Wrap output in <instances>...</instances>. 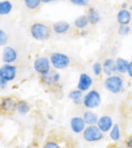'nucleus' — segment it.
<instances>
[{"instance_id": "obj_1", "label": "nucleus", "mask_w": 132, "mask_h": 148, "mask_svg": "<svg viewBox=\"0 0 132 148\" xmlns=\"http://www.w3.org/2000/svg\"><path fill=\"white\" fill-rule=\"evenodd\" d=\"M29 33L33 39H35L36 41L43 42L50 38L52 30L49 24L42 22H35L30 25Z\"/></svg>"}, {"instance_id": "obj_2", "label": "nucleus", "mask_w": 132, "mask_h": 148, "mask_svg": "<svg viewBox=\"0 0 132 148\" xmlns=\"http://www.w3.org/2000/svg\"><path fill=\"white\" fill-rule=\"evenodd\" d=\"M104 88L108 92L114 95L120 94L125 90V80L122 75L114 74L106 77L103 82Z\"/></svg>"}, {"instance_id": "obj_3", "label": "nucleus", "mask_w": 132, "mask_h": 148, "mask_svg": "<svg viewBox=\"0 0 132 148\" xmlns=\"http://www.w3.org/2000/svg\"><path fill=\"white\" fill-rule=\"evenodd\" d=\"M49 58L51 67L57 71L64 70L68 68L71 64V58L69 57V55L63 52H60V51L51 52Z\"/></svg>"}, {"instance_id": "obj_4", "label": "nucleus", "mask_w": 132, "mask_h": 148, "mask_svg": "<svg viewBox=\"0 0 132 148\" xmlns=\"http://www.w3.org/2000/svg\"><path fill=\"white\" fill-rule=\"evenodd\" d=\"M101 104V95L100 91L95 88H91L88 91L85 92L83 97L82 105L89 110H94L98 107H100Z\"/></svg>"}, {"instance_id": "obj_5", "label": "nucleus", "mask_w": 132, "mask_h": 148, "mask_svg": "<svg viewBox=\"0 0 132 148\" xmlns=\"http://www.w3.org/2000/svg\"><path fill=\"white\" fill-rule=\"evenodd\" d=\"M82 137L87 143H98L104 139V133L98 128L97 125H89L85 128Z\"/></svg>"}, {"instance_id": "obj_6", "label": "nucleus", "mask_w": 132, "mask_h": 148, "mask_svg": "<svg viewBox=\"0 0 132 148\" xmlns=\"http://www.w3.org/2000/svg\"><path fill=\"white\" fill-rule=\"evenodd\" d=\"M39 80L45 87H59L61 84V74L59 73V71L52 69L49 73L39 75Z\"/></svg>"}, {"instance_id": "obj_7", "label": "nucleus", "mask_w": 132, "mask_h": 148, "mask_svg": "<svg viewBox=\"0 0 132 148\" xmlns=\"http://www.w3.org/2000/svg\"><path fill=\"white\" fill-rule=\"evenodd\" d=\"M51 64H50V61L49 57L46 56H40L37 57L33 62V69L37 75H45L49 73L52 69Z\"/></svg>"}, {"instance_id": "obj_8", "label": "nucleus", "mask_w": 132, "mask_h": 148, "mask_svg": "<svg viewBox=\"0 0 132 148\" xmlns=\"http://www.w3.org/2000/svg\"><path fill=\"white\" fill-rule=\"evenodd\" d=\"M17 74H18V68L12 63H4L0 67V75L8 83L13 81L17 77Z\"/></svg>"}, {"instance_id": "obj_9", "label": "nucleus", "mask_w": 132, "mask_h": 148, "mask_svg": "<svg viewBox=\"0 0 132 148\" xmlns=\"http://www.w3.org/2000/svg\"><path fill=\"white\" fill-rule=\"evenodd\" d=\"M17 101L11 96H6L0 100V112L3 114H12L16 111Z\"/></svg>"}, {"instance_id": "obj_10", "label": "nucleus", "mask_w": 132, "mask_h": 148, "mask_svg": "<svg viewBox=\"0 0 132 148\" xmlns=\"http://www.w3.org/2000/svg\"><path fill=\"white\" fill-rule=\"evenodd\" d=\"M19 58V54L17 49L12 46H5L2 51V62L4 63H14L17 62Z\"/></svg>"}, {"instance_id": "obj_11", "label": "nucleus", "mask_w": 132, "mask_h": 148, "mask_svg": "<svg viewBox=\"0 0 132 148\" xmlns=\"http://www.w3.org/2000/svg\"><path fill=\"white\" fill-rule=\"evenodd\" d=\"M92 86H93V78L91 77V75H88V73H81L77 80L76 88H78V90H80L85 93V92L91 90Z\"/></svg>"}, {"instance_id": "obj_12", "label": "nucleus", "mask_w": 132, "mask_h": 148, "mask_svg": "<svg viewBox=\"0 0 132 148\" xmlns=\"http://www.w3.org/2000/svg\"><path fill=\"white\" fill-rule=\"evenodd\" d=\"M87 127L82 116H75L70 119V129L75 134H82L85 128Z\"/></svg>"}, {"instance_id": "obj_13", "label": "nucleus", "mask_w": 132, "mask_h": 148, "mask_svg": "<svg viewBox=\"0 0 132 148\" xmlns=\"http://www.w3.org/2000/svg\"><path fill=\"white\" fill-rule=\"evenodd\" d=\"M114 124V123L112 116H108V115H103V116H99V119H98V122L96 125L98 126V128L105 134V133L109 132V130L112 129Z\"/></svg>"}, {"instance_id": "obj_14", "label": "nucleus", "mask_w": 132, "mask_h": 148, "mask_svg": "<svg viewBox=\"0 0 132 148\" xmlns=\"http://www.w3.org/2000/svg\"><path fill=\"white\" fill-rule=\"evenodd\" d=\"M51 30L52 33L58 36L66 35L67 33H69L71 30V24L66 22V21H58L55 22L51 25Z\"/></svg>"}, {"instance_id": "obj_15", "label": "nucleus", "mask_w": 132, "mask_h": 148, "mask_svg": "<svg viewBox=\"0 0 132 148\" xmlns=\"http://www.w3.org/2000/svg\"><path fill=\"white\" fill-rule=\"evenodd\" d=\"M103 64V74L106 77L112 75L116 74V60L112 57L106 58L101 62Z\"/></svg>"}, {"instance_id": "obj_16", "label": "nucleus", "mask_w": 132, "mask_h": 148, "mask_svg": "<svg viewBox=\"0 0 132 148\" xmlns=\"http://www.w3.org/2000/svg\"><path fill=\"white\" fill-rule=\"evenodd\" d=\"M132 21V13L129 10L120 8L116 13V23L118 25H127Z\"/></svg>"}, {"instance_id": "obj_17", "label": "nucleus", "mask_w": 132, "mask_h": 148, "mask_svg": "<svg viewBox=\"0 0 132 148\" xmlns=\"http://www.w3.org/2000/svg\"><path fill=\"white\" fill-rule=\"evenodd\" d=\"M86 15L88 17L89 25H93V26H94V25H97L101 23V13L99 12V10H98L96 8L88 7Z\"/></svg>"}, {"instance_id": "obj_18", "label": "nucleus", "mask_w": 132, "mask_h": 148, "mask_svg": "<svg viewBox=\"0 0 132 148\" xmlns=\"http://www.w3.org/2000/svg\"><path fill=\"white\" fill-rule=\"evenodd\" d=\"M83 97H84V92L78 90V88L72 90L69 93H68V99H69L75 105H76V106H79V105L82 104Z\"/></svg>"}, {"instance_id": "obj_19", "label": "nucleus", "mask_w": 132, "mask_h": 148, "mask_svg": "<svg viewBox=\"0 0 132 148\" xmlns=\"http://www.w3.org/2000/svg\"><path fill=\"white\" fill-rule=\"evenodd\" d=\"M82 117H83V119H84L85 123H86L87 126L96 125L97 122H98V119H99V116H98V114L95 113L93 110H89V109H87L86 111L83 113Z\"/></svg>"}, {"instance_id": "obj_20", "label": "nucleus", "mask_w": 132, "mask_h": 148, "mask_svg": "<svg viewBox=\"0 0 132 148\" xmlns=\"http://www.w3.org/2000/svg\"><path fill=\"white\" fill-rule=\"evenodd\" d=\"M116 60V74L119 75H125L127 74V67H129V62L127 59L123 57H117Z\"/></svg>"}, {"instance_id": "obj_21", "label": "nucleus", "mask_w": 132, "mask_h": 148, "mask_svg": "<svg viewBox=\"0 0 132 148\" xmlns=\"http://www.w3.org/2000/svg\"><path fill=\"white\" fill-rule=\"evenodd\" d=\"M31 111V104L25 100H18L16 103V112L21 116H25Z\"/></svg>"}, {"instance_id": "obj_22", "label": "nucleus", "mask_w": 132, "mask_h": 148, "mask_svg": "<svg viewBox=\"0 0 132 148\" xmlns=\"http://www.w3.org/2000/svg\"><path fill=\"white\" fill-rule=\"evenodd\" d=\"M88 25H89V23H88V17L86 14L76 17L74 21V27L78 31L83 30V29H87Z\"/></svg>"}, {"instance_id": "obj_23", "label": "nucleus", "mask_w": 132, "mask_h": 148, "mask_svg": "<svg viewBox=\"0 0 132 148\" xmlns=\"http://www.w3.org/2000/svg\"><path fill=\"white\" fill-rule=\"evenodd\" d=\"M13 3L10 0H0V16H8L13 10Z\"/></svg>"}, {"instance_id": "obj_24", "label": "nucleus", "mask_w": 132, "mask_h": 148, "mask_svg": "<svg viewBox=\"0 0 132 148\" xmlns=\"http://www.w3.org/2000/svg\"><path fill=\"white\" fill-rule=\"evenodd\" d=\"M109 138L111 139V141H113L114 143H117L121 140V128L120 125L117 123H114V126L112 127V129L109 130Z\"/></svg>"}, {"instance_id": "obj_25", "label": "nucleus", "mask_w": 132, "mask_h": 148, "mask_svg": "<svg viewBox=\"0 0 132 148\" xmlns=\"http://www.w3.org/2000/svg\"><path fill=\"white\" fill-rule=\"evenodd\" d=\"M43 4L42 0H23L24 7L29 10H36Z\"/></svg>"}, {"instance_id": "obj_26", "label": "nucleus", "mask_w": 132, "mask_h": 148, "mask_svg": "<svg viewBox=\"0 0 132 148\" xmlns=\"http://www.w3.org/2000/svg\"><path fill=\"white\" fill-rule=\"evenodd\" d=\"M91 71L92 74L94 75V77H100L103 75V64H101V62L96 61L93 62L91 65Z\"/></svg>"}, {"instance_id": "obj_27", "label": "nucleus", "mask_w": 132, "mask_h": 148, "mask_svg": "<svg viewBox=\"0 0 132 148\" xmlns=\"http://www.w3.org/2000/svg\"><path fill=\"white\" fill-rule=\"evenodd\" d=\"M131 34V26L127 25H118L117 27V35L120 36H127Z\"/></svg>"}, {"instance_id": "obj_28", "label": "nucleus", "mask_w": 132, "mask_h": 148, "mask_svg": "<svg viewBox=\"0 0 132 148\" xmlns=\"http://www.w3.org/2000/svg\"><path fill=\"white\" fill-rule=\"evenodd\" d=\"M8 42V35L7 32L0 28V47H5Z\"/></svg>"}, {"instance_id": "obj_29", "label": "nucleus", "mask_w": 132, "mask_h": 148, "mask_svg": "<svg viewBox=\"0 0 132 148\" xmlns=\"http://www.w3.org/2000/svg\"><path fill=\"white\" fill-rule=\"evenodd\" d=\"M72 5L74 6H77V7H88L89 5V2L90 0H68Z\"/></svg>"}, {"instance_id": "obj_30", "label": "nucleus", "mask_w": 132, "mask_h": 148, "mask_svg": "<svg viewBox=\"0 0 132 148\" xmlns=\"http://www.w3.org/2000/svg\"><path fill=\"white\" fill-rule=\"evenodd\" d=\"M43 148H62L59 143L54 140H49L45 143Z\"/></svg>"}, {"instance_id": "obj_31", "label": "nucleus", "mask_w": 132, "mask_h": 148, "mask_svg": "<svg viewBox=\"0 0 132 148\" xmlns=\"http://www.w3.org/2000/svg\"><path fill=\"white\" fill-rule=\"evenodd\" d=\"M127 75L132 79V60L129 61V67H127Z\"/></svg>"}, {"instance_id": "obj_32", "label": "nucleus", "mask_w": 132, "mask_h": 148, "mask_svg": "<svg viewBox=\"0 0 132 148\" xmlns=\"http://www.w3.org/2000/svg\"><path fill=\"white\" fill-rule=\"evenodd\" d=\"M8 86V82L2 77V75H0V88H5Z\"/></svg>"}, {"instance_id": "obj_33", "label": "nucleus", "mask_w": 132, "mask_h": 148, "mask_svg": "<svg viewBox=\"0 0 132 148\" xmlns=\"http://www.w3.org/2000/svg\"><path fill=\"white\" fill-rule=\"evenodd\" d=\"M89 34V31L88 30V29H83V30H80L79 31V36L81 37H86L88 36Z\"/></svg>"}, {"instance_id": "obj_34", "label": "nucleus", "mask_w": 132, "mask_h": 148, "mask_svg": "<svg viewBox=\"0 0 132 148\" xmlns=\"http://www.w3.org/2000/svg\"><path fill=\"white\" fill-rule=\"evenodd\" d=\"M126 145H127V148H132V135H130V136L127 139Z\"/></svg>"}, {"instance_id": "obj_35", "label": "nucleus", "mask_w": 132, "mask_h": 148, "mask_svg": "<svg viewBox=\"0 0 132 148\" xmlns=\"http://www.w3.org/2000/svg\"><path fill=\"white\" fill-rule=\"evenodd\" d=\"M129 3H127V2H123L121 4V6H120V8H123V10H129Z\"/></svg>"}, {"instance_id": "obj_36", "label": "nucleus", "mask_w": 132, "mask_h": 148, "mask_svg": "<svg viewBox=\"0 0 132 148\" xmlns=\"http://www.w3.org/2000/svg\"><path fill=\"white\" fill-rule=\"evenodd\" d=\"M57 1H59V0H42L43 4H50V3H54Z\"/></svg>"}, {"instance_id": "obj_37", "label": "nucleus", "mask_w": 132, "mask_h": 148, "mask_svg": "<svg viewBox=\"0 0 132 148\" xmlns=\"http://www.w3.org/2000/svg\"><path fill=\"white\" fill-rule=\"evenodd\" d=\"M47 116H48V118H49V120H53V119H54V117H53L52 115H49V114H48Z\"/></svg>"}, {"instance_id": "obj_38", "label": "nucleus", "mask_w": 132, "mask_h": 148, "mask_svg": "<svg viewBox=\"0 0 132 148\" xmlns=\"http://www.w3.org/2000/svg\"><path fill=\"white\" fill-rule=\"evenodd\" d=\"M16 148H31L30 146H24V145H19V146H17Z\"/></svg>"}, {"instance_id": "obj_39", "label": "nucleus", "mask_w": 132, "mask_h": 148, "mask_svg": "<svg viewBox=\"0 0 132 148\" xmlns=\"http://www.w3.org/2000/svg\"><path fill=\"white\" fill-rule=\"evenodd\" d=\"M129 10L130 11H132V5H129Z\"/></svg>"}, {"instance_id": "obj_40", "label": "nucleus", "mask_w": 132, "mask_h": 148, "mask_svg": "<svg viewBox=\"0 0 132 148\" xmlns=\"http://www.w3.org/2000/svg\"><path fill=\"white\" fill-rule=\"evenodd\" d=\"M109 148H116V147H114V146H111V147H109Z\"/></svg>"}, {"instance_id": "obj_41", "label": "nucleus", "mask_w": 132, "mask_h": 148, "mask_svg": "<svg viewBox=\"0 0 132 148\" xmlns=\"http://www.w3.org/2000/svg\"><path fill=\"white\" fill-rule=\"evenodd\" d=\"M131 35H132V27H131Z\"/></svg>"}]
</instances>
